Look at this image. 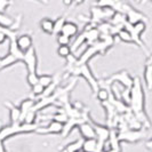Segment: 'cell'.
I'll list each match as a JSON object with an SVG mask.
<instances>
[{"label":"cell","mask_w":152,"mask_h":152,"mask_svg":"<svg viewBox=\"0 0 152 152\" xmlns=\"http://www.w3.org/2000/svg\"><path fill=\"white\" fill-rule=\"evenodd\" d=\"M145 136L142 129H130L127 128L121 132H118V138L121 143H136Z\"/></svg>","instance_id":"cell-7"},{"label":"cell","mask_w":152,"mask_h":152,"mask_svg":"<svg viewBox=\"0 0 152 152\" xmlns=\"http://www.w3.org/2000/svg\"><path fill=\"white\" fill-rule=\"evenodd\" d=\"M93 125H94V128H95V133H96V140L99 142V149L101 151L104 150L105 145H107V141L110 138V134H111V128L107 126V125H101V124H97V122L93 121Z\"/></svg>","instance_id":"cell-8"},{"label":"cell","mask_w":152,"mask_h":152,"mask_svg":"<svg viewBox=\"0 0 152 152\" xmlns=\"http://www.w3.org/2000/svg\"><path fill=\"white\" fill-rule=\"evenodd\" d=\"M66 22V18L65 16H60L57 17L55 21H54V33L53 34H58L62 32V29H63V25L64 23Z\"/></svg>","instance_id":"cell-26"},{"label":"cell","mask_w":152,"mask_h":152,"mask_svg":"<svg viewBox=\"0 0 152 152\" xmlns=\"http://www.w3.org/2000/svg\"><path fill=\"white\" fill-rule=\"evenodd\" d=\"M26 83L28 85L32 87L34 85H37L39 83V76L37 75V72H28V76H26Z\"/></svg>","instance_id":"cell-29"},{"label":"cell","mask_w":152,"mask_h":152,"mask_svg":"<svg viewBox=\"0 0 152 152\" xmlns=\"http://www.w3.org/2000/svg\"><path fill=\"white\" fill-rule=\"evenodd\" d=\"M150 1H151V2H152V0H150Z\"/></svg>","instance_id":"cell-41"},{"label":"cell","mask_w":152,"mask_h":152,"mask_svg":"<svg viewBox=\"0 0 152 152\" xmlns=\"http://www.w3.org/2000/svg\"><path fill=\"white\" fill-rule=\"evenodd\" d=\"M96 99H99L101 103H103V102H107L109 101L110 99V96H111V91L110 89H107V88H103V87H101L99 91H96Z\"/></svg>","instance_id":"cell-23"},{"label":"cell","mask_w":152,"mask_h":152,"mask_svg":"<svg viewBox=\"0 0 152 152\" xmlns=\"http://www.w3.org/2000/svg\"><path fill=\"white\" fill-rule=\"evenodd\" d=\"M63 2H64V5H66V6H70V5L72 4V0H63Z\"/></svg>","instance_id":"cell-36"},{"label":"cell","mask_w":152,"mask_h":152,"mask_svg":"<svg viewBox=\"0 0 152 152\" xmlns=\"http://www.w3.org/2000/svg\"><path fill=\"white\" fill-rule=\"evenodd\" d=\"M40 28L42 32L47 34H53L54 33V21L49 17H45L40 21Z\"/></svg>","instance_id":"cell-19"},{"label":"cell","mask_w":152,"mask_h":152,"mask_svg":"<svg viewBox=\"0 0 152 152\" xmlns=\"http://www.w3.org/2000/svg\"><path fill=\"white\" fill-rule=\"evenodd\" d=\"M85 42H86V33H85V31H83L80 34H78V36H77L76 40L72 42V47H71L72 53H73V52H76V50H78L81 46L84 45Z\"/></svg>","instance_id":"cell-24"},{"label":"cell","mask_w":152,"mask_h":152,"mask_svg":"<svg viewBox=\"0 0 152 152\" xmlns=\"http://www.w3.org/2000/svg\"><path fill=\"white\" fill-rule=\"evenodd\" d=\"M144 83L149 91H152V64H145Z\"/></svg>","instance_id":"cell-20"},{"label":"cell","mask_w":152,"mask_h":152,"mask_svg":"<svg viewBox=\"0 0 152 152\" xmlns=\"http://www.w3.org/2000/svg\"><path fill=\"white\" fill-rule=\"evenodd\" d=\"M45 87L42 86L41 84H37L34 85V86H32L31 87V91H32V95L33 96H36V97H38V96H42L44 95V93H45Z\"/></svg>","instance_id":"cell-30"},{"label":"cell","mask_w":152,"mask_h":152,"mask_svg":"<svg viewBox=\"0 0 152 152\" xmlns=\"http://www.w3.org/2000/svg\"><path fill=\"white\" fill-rule=\"evenodd\" d=\"M85 0H72V4L75 5V6H79V5H81V4H84Z\"/></svg>","instance_id":"cell-34"},{"label":"cell","mask_w":152,"mask_h":152,"mask_svg":"<svg viewBox=\"0 0 152 152\" xmlns=\"http://www.w3.org/2000/svg\"><path fill=\"white\" fill-rule=\"evenodd\" d=\"M91 119V118H69L68 121L63 126V132L61 135H63V137H66L75 128H78L79 125H81L85 121H89Z\"/></svg>","instance_id":"cell-12"},{"label":"cell","mask_w":152,"mask_h":152,"mask_svg":"<svg viewBox=\"0 0 152 152\" xmlns=\"http://www.w3.org/2000/svg\"><path fill=\"white\" fill-rule=\"evenodd\" d=\"M114 13L115 12L110 7L101 8V7H96V6H93L91 8L89 24H93V25L96 26L99 23L104 22V21H109L113 16Z\"/></svg>","instance_id":"cell-6"},{"label":"cell","mask_w":152,"mask_h":152,"mask_svg":"<svg viewBox=\"0 0 152 152\" xmlns=\"http://www.w3.org/2000/svg\"><path fill=\"white\" fill-rule=\"evenodd\" d=\"M66 71L70 76L72 77H81L88 83L91 86V91L94 94H96V91L99 89V81L96 79V77L94 76V73L91 72V66L88 65V63L86 64H73L66 66Z\"/></svg>","instance_id":"cell-3"},{"label":"cell","mask_w":152,"mask_h":152,"mask_svg":"<svg viewBox=\"0 0 152 152\" xmlns=\"http://www.w3.org/2000/svg\"><path fill=\"white\" fill-rule=\"evenodd\" d=\"M78 129H79V133L83 137V140L96 138V133H95V128H94V125L91 122V119L89 121H85L81 125H79Z\"/></svg>","instance_id":"cell-13"},{"label":"cell","mask_w":152,"mask_h":152,"mask_svg":"<svg viewBox=\"0 0 152 152\" xmlns=\"http://www.w3.org/2000/svg\"><path fill=\"white\" fill-rule=\"evenodd\" d=\"M0 62H1V57H0Z\"/></svg>","instance_id":"cell-40"},{"label":"cell","mask_w":152,"mask_h":152,"mask_svg":"<svg viewBox=\"0 0 152 152\" xmlns=\"http://www.w3.org/2000/svg\"><path fill=\"white\" fill-rule=\"evenodd\" d=\"M36 1H38V2H41V4H48L49 2V0H36Z\"/></svg>","instance_id":"cell-37"},{"label":"cell","mask_w":152,"mask_h":152,"mask_svg":"<svg viewBox=\"0 0 152 152\" xmlns=\"http://www.w3.org/2000/svg\"><path fill=\"white\" fill-rule=\"evenodd\" d=\"M145 64H152V54H150V55L148 56V58H146V62H145Z\"/></svg>","instance_id":"cell-35"},{"label":"cell","mask_w":152,"mask_h":152,"mask_svg":"<svg viewBox=\"0 0 152 152\" xmlns=\"http://www.w3.org/2000/svg\"><path fill=\"white\" fill-rule=\"evenodd\" d=\"M23 54L24 53H13V52H9L1 57V62H0V71L4 70L6 68H9L12 65H14L18 62L23 61Z\"/></svg>","instance_id":"cell-11"},{"label":"cell","mask_w":152,"mask_h":152,"mask_svg":"<svg viewBox=\"0 0 152 152\" xmlns=\"http://www.w3.org/2000/svg\"><path fill=\"white\" fill-rule=\"evenodd\" d=\"M129 110L135 114L137 119L142 122V125L149 128L151 126V121L145 111V94L143 84L138 77L134 78V83L130 88L129 93Z\"/></svg>","instance_id":"cell-1"},{"label":"cell","mask_w":152,"mask_h":152,"mask_svg":"<svg viewBox=\"0 0 152 152\" xmlns=\"http://www.w3.org/2000/svg\"><path fill=\"white\" fill-rule=\"evenodd\" d=\"M32 42L33 41H32V37H31L30 34H22V36L16 38L17 47L21 49V52H23V53L28 52L31 47H33Z\"/></svg>","instance_id":"cell-15"},{"label":"cell","mask_w":152,"mask_h":152,"mask_svg":"<svg viewBox=\"0 0 152 152\" xmlns=\"http://www.w3.org/2000/svg\"><path fill=\"white\" fill-rule=\"evenodd\" d=\"M54 79H55V77L50 76V75H41V76H39V84H41L45 88H47L48 86L53 84Z\"/></svg>","instance_id":"cell-28"},{"label":"cell","mask_w":152,"mask_h":152,"mask_svg":"<svg viewBox=\"0 0 152 152\" xmlns=\"http://www.w3.org/2000/svg\"><path fill=\"white\" fill-rule=\"evenodd\" d=\"M34 104H36V99H32V97H28V99H23L22 102H21V104L18 107H20L21 112H22V120H23V117L25 115V113L33 109Z\"/></svg>","instance_id":"cell-18"},{"label":"cell","mask_w":152,"mask_h":152,"mask_svg":"<svg viewBox=\"0 0 152 152\" xmlns=\"http://www.w3.org/2000/svg\"><path fill=\"white\" fill-rule=\"evenodd\" d=\"M60 152H64V151H63V150H62V151H60Z\"/></svg>","instance_id":"cell-39"},{"label":"cell","mask_w":152,"mask_h":152,"mask_svg":"<svg viewBox=\"0 0 152 152\" xmlns=\"http://www.w3.org/2000/svg\"><path fill=\"white\" fill-rule=\"evenodd\" d=\"M83 142H84V140H81V138L76 140V141H73V142L69 143V144L63 149V151L64 152H78V151H80V150H81V148H83Z\"/></svg>","instance_id":"cell-21"},{"label":"cell","mask_w":152,"mask_h":152,"mask_svg":"<svg viewBox=\"0 0 152 152\" xmlns=\"http://www.w3.org/2000/svg\"><path fill=\"white\" fill-rule=\"evenodd\" d=\"M57 54L61 56L62 58H65V60H66L69 56L72 54V49H71L70 45L60 46V47L57 48Z\"/></svg>","instance_id":"cell-27"},{"label":"cell","mask_w":152,"mask_h":152,"mask_svg":"<svg viewBox=\"0 0 152 152\" xmlns=\"http://www.w3.org/2000/svg\"><path fill=\"white\" fill-rule=\"evenodd\" d=\"M62 33H64L65 36H68L70 38L77 37V36L79 34V26H78L75 22L66 21V22L64 23V25H63Z\"/></svg>","instance_id":"cell-16"},{"label":"cell","mask_w":152,"mask_h":152,"mask_svg":"<svg viewBox=\"0 0 152 152\" xmlns=\"http://www.w3.org/2000/svg\"><path fill=\"white\" fill-rule=\"evenodd\" d=\"M39 126L40 125H37V124H25L23 121L10 122V124L0 128V141L5 142L6 140L13 136H16V135L36 133V130Z\"/></svg>","instance_id":"cell-2"},{"label":"cell","mask_w":152,"mask_h":152,"mask_svg":"<svg viewBox=\"0 0 152 152\" xmlns=\"http://www.w3.org/2000/svg\"><path fill=\"white\" fill-rule=\"evenodd\" d=\"M115 0H96L94 6L96 7H101V8H105V7H110L113 9V5Z\"/></svg>","instance_id":"cell-31"},{"label":"cell","mask_w":152,"mask_h":152,"mask_svg":"<svg viewBox=\"0 0 152 152\" xmlns=\"http://www.w3.org/2000/svg\"><path fill=\"white\" fill-rule=\"evenodd\" d=\"M5 104H6L8 111H9V119H10V122L22 121V112H21L20 107H17V105L10 103V102H6Z\"/></svg>","instance_id":"cell-14"},{"label":"cell","mask_w":152,"mask_h":152,"mask_svg":"<svg viewBox=\"0 0 152 152\" xmlns=\"http://www.w3.org/2000/svg\"><path fill=\"white\" fill-rule=\"evenodd\" d=\"M117 37H118V39H119L120 41H122V42H126V44H134V40H133V37H132L130 32L127 30V29H125V28L118 32Z\"/></svg>","instance_id":"cell-22"},{"label":"cell","mask_w":152,"mask_h":152,"mask_svg":"<svg viewBox=\"0 0 152 152\" xmlns=\"http://www.w3.org/2000/svg\"><path fill=\"white\" fill-rule=\"evenodd\" d=\"M38 111H36L34 109H32L30 110L29 112H26L25 115L23 117V122H25V124H37V118H38Z\"/></svg>","instance_id":"cell-25"},{"label":"cell","mask_w":152,"mask_h":152,"mask_svg":"<svg viewBox=\"0 0 152 152\" xmlns=\"http://www.w3.org/2000/svg\"><path fill=\"white\" fill-rule=\"evenodd\" d=\"M145 148H146V149H149L150 151H152V137L148 141V142H146V143H145Z\"/></svg>","instance_id":"cell-33"},{"label":"cell","mask_w":152,"mask_h":152,"mask_svg":"<svg viewBox=\"0 0 152 152\" xmlns=\"http://www.w3.org/2000/svg\"><path fill=\"white\" fill-rule=\"evenodd\" d=\"M125 29H127L130 32L133 40H134V44L138 46L140 48H142L144 52H146V47L143 44L142 38H141L142 34L146 30V22H137L135 24H130V23L127 22L125 24Z\"/></svg>","instance_id":"cell-5"},{"label":"cell","mask_w":152,"mask_h":152,"mask_svg":"<svg viewBox=\"0 0 152 152\" xmlns=\"http://www.w3.org/2000/svg\"><path fill=\"white\" fill-rule=\"evenodd\" d=\"M57 37H56V41H57V44L60 46H63V45H70L71 44V39L70 37L68 36H65L64 33H58V34H56Z\"/></svg>","instance_id":"cell-32"},{"label":"cell","mask_w":152,"mask_h":152,"mask_svg":"<svg viewBox=\"0 0 152 152\" xmlns=\"http://www.w3.org/2000/svg\"><path fill=\"white\" fill-rule=\"evenodd\" d=\"M22 62L28 69V72H37L38 57H37V50H36L34 47H31L28 52L23 54Z\"/></svg>","instance_id":"cell-10"},{"label":"cell","mask_w":152,"mask_h":152,"mask_svg":"<svg viewBox=\"0 0 152 152\" xmlns=\"http://www.w3.org/2000/svg\"><path fill=\"white\" fill-rule=\"evenodd\" d=\"M78 152H84V151H83V150H80V151H78Z\"/></svg>","instance_id":"cell-38"},{"label":"cell","mask_w":152,"mask_h":152,"mask_svg":"<svg viewBox=\"0 0 152 152\" xmlns=\"http://www.w3.org/2000/svg\"><path fill=\"white\" fill-rule=\"evenodd\" d=\"M81 150L84 152H101L99 142L96 138H87L83 142Z\"/></svg>","instance_id":"cell-17"},{"label":"cell","mask_w":152,"mask_h":152,"mask_svg":"<svg viewBox=\"0 0 152 152\" xmlns=\"http://www.w3.org/2000/svg\"><path fill=\"white\" fill-rule=\"evenodd\" d=\"M114 83H119L120 85H122L124 88L130 89L132 86H133V83H134V78H132V76L128 73V71L121 70L119 72H115L113 75H111L105 80L99 81V88L103 87V88H109L110 89L111 85L114 84Z\"/></svg>","instance_id":"cell-4"},{"label":"cell","mask_w":152,"mask_h":152,"mask_svg":"<svg viewBox=\"0 0 152 152\" xmlns=\"http://www.w3.org/2000/svg\"><path fill=\"white\" fill-rule=\"evenodd\" d=\"M63 124L56 121V120H50L46 125L45 127L44 126H39L37 130H36V134H39V135H60L63 132Z\"/></svg>","instance_id":"cell-9"}]
</instances>
